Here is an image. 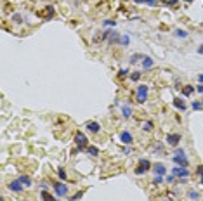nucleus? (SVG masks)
<instances>
[{
    "mask_svg": "<svg viewBox=\"0 0 203 201\" xmlns=\"http://www.w3.org/2000/svg\"><path fill=\"white\" fill-rule=\"evenodd\" d=\"M148 170H151V163L148 161V160H139L137 168H136V173L137 175H142V173H146Z\"/></svg>",
    "mask_w": 203,
    "mask_h": 201,
    "instance_id": "f03ea898",
    "label": "nucleus"
},
{
    "mask_svg": "<svg viewBox=\"0 0 203 201\" xmlns=\"http://www.w3.org/2000/svg\"><path fill=\"white\" fill-rule=\"evenodd\" d=\"M198 52H200V54H203V45H200V47H198Z\"/></svg>",
    "mask_w": 203,
    "mask_h": 201,
    "instance_id": "4c0bfd02",
    "label": "nucleus"
},
{
    "mask_svg": "<svg viewBox=\"0 0 203 201\" xmlns=\"http://www.w3.org/2000/svg\"><path fill=\"white\" fill-rule=\"evenodd\" d=\"M174 106H175V108H179L181 111L186 109V104L182 102V99H174Z\"/></svg>",
    "mask_w": 203,
    "mask_h": 201,
    "instance_id": "a211bd4d",
    "label": "nucleus"
},
{
    "mask_svg": "<svg viewBox=\"0 0 203 201\" xmlns=\"http://www.w3.org/2000/svg\"><path fill=\"white\" fill-rule=\"evenodd\" d=\"M58 175H59V177H61V179H63V180L66 179V172L63 170V168H59V170H58Z\"/></svg>",
    "mask_w": 203,
    "mask_h": 201,
    "instance_id": "c756f323",
    "label": "nucleus"
},
{
    "mask_svg": "<svg viewBox=\"0 0 203 201\" xmlns=\"http://www.w3.org/2000/svg\"><path fill=\"white\" fill-rule=\"evenodd\" d=\"M82 196H84V192H76L75 196H73V198H70V199H71V201H75V199H80Z\"/></svg>",
    "mask_w": 203,
    "mask_h": 201,
    "instance_id": "7c9ffc66",
    "label": "nucleus"
},
{
    "mask_svg": "<svg viewBox=\"0 0 203 201\" xmlns=\"http://www.w3.org/2000/svg\"><path fill=\"white\" fill-rule=\"evenodd\" d=\"M122 114H123V118H130V116H132V108L125 104L123 108H122Z\"/></svg>",
    "mask_w": 203,
    "mask_h": 201,
    "instance_id": "2eb2a0df",
    "label": "nucleus"
},
{
    "mask_svg": "<svg viewBox=\"0 0 203 201\" xmlns=\"http://www.w3.org/2000/svg\"><path fill=\"white\" fill-rule=\"evenodd\" d=\"M142 130H144V132H151V130H153V123H151V122H146L144 125H142Z\"/></svg>",
    "mask_w": 203,
    "mask_h": 201,
    "instance_id": "5701e85b",
    "label": "nucleus"
},
{
    "mask_svg": "<svg viewBox=\"0 0 203 201\" xmlns=\"http://www.w3.org/2000/svg\"><path fill=\"white\" fill-rule=\"evenodd\" d=\"M120 42H122L123 45H127V44H128V36H122V38H120Z\"/></svg>",
    "mask_w": 203,
    "mask_h": 201,
    "instance_id": "72a5a7b5",
    "label": "nucleus"
},
{
    "mask_svg": "<svg viewBox=\"0 0 203 201\" xmlns=\"http://www.w3.org/2000/svg\"><path fill=\"white\" fill-rule=\"evenodd\" d=\"M102 36H104L108 42H110V45L120 42V36H118V33H116V31H104V35H102Z\"/></svg>",
    "mask_w": 203,
    "mask_h": 201,
    "instance_id": "39448f33",
    "label": "nucleus"
},
{
    "mask_svg": "<svg viewBox=\"0 0 203 201\" xmlns=\"http://www.w3.org/2000/svg\"><path fill=\"white\" fill-rule=\"evenodd\" d=\"M115 21H104V26H115Z\"/></svg>",
    "mask_w": 203,
    "mask_h": 201,
    "instance_id": "f704fd0d",
    "label": "nucleus"
},
{
    "mask_svg": "<svg viewBox=\"0 0 203 201\" xmlns=\"http://www.w3.org/2000/svg\"><path fill=\"white\" fill-rule=\"evenodd\" d=\"M85 128H87L89 132H92V134H97V132L101 130V125L97 122H89L87 125H85Z\"/></svg>",
    "mask_w": 203,
    "mask_h": 201,
    "instance_id": "9d476101",
    "label": "nucleus"
},
{
    "mask_svg": "<svg viewBox=\"0 0 203 201\" xmlns=\"http://www.w3.org/2000/svg\"><path fill=\"white\" fill-rule=\"evenodd\" d=\"M167 142H168L170 146H174V148H175V146L181 142V134H168V135H167Z\"/></svg>",
    "mask_w": 203,
    "mask_h": 201,
    "instance_id": "1a4fd4ad",
    "label": "nucleus"
},
{
    "mask_svg": "<svg viewBox=\"0 0 203 201\" xmlns=\"http://www.w3.org/2000/svg\"><path fill=\"white\" fill-rule=\"evenodd\" d=\"M196 173L201 175V180H200V184L203 186V166H198V168H196Z\"/></svg>",
    "mask_w": 203,
    "mask_h": 201,
    "instance_id": "c85d7f7f",
    "label": "nucleus"
},
{
    "mask_svg": "<svg viewBox=\"0 0 203 201\" xmlns=\"http://www.w3.org/2000/svg\"><path fill=\"white\" fill-rule=\"evenodd\" d=\"M120 139H122V142H123V144H130V142H132V135H130L128 132H122Z\"/></svg>",
    "mask_w": 203,
    "mask_h": 201,
    "instance_id": "4468645a",
    "label": "nucleus"
},
{
    "mask_svg": "<svg viewBox=\"0 0 203 201\" xmlns=\"http://www.w3.org/2000/svg\"><path fill=\"white\" fill-rule=\"evenodd\" d=\"M193 109H203V101L201 102H193Z\"/></svg>",
    "mask_w": 203,
    "mask_h": 201,
    "instance_id": "cd10ccee",
    "label": "nucleus"
},
{
    "mask_svg": "<svg viewBox=\"0 0 203 201\" xmlns=\"http://www.w3.org/2000/svg\"><path fill=\"white\" fill-rule=\"evenodd\" d=\"M148 90H149V88H148V85H139V87H137V102H146V101H148Z\"/></svg>",
    "mask_w": 203,
    "mask_h": 201,
    "instance_id": "f257e3e1",
    "label": "nucleus"
},
{
    "mask_svg": "<svg viewBox=\"0 0 203 201\" xmlns=\"http://www.w3.org/2000/svg\"><path fill=\"white\" fill-rule=\"evenodd\" d=\"M40 196H42V199H44V201H58L56 198H52V196H50V194H49V192L45 191V189L42 191V194H40Z\"/></svg>",
    "mask_w": 203,
    "mask_h": 201,
    "instance_id": "f3484780",
    "label": "nucleus"
},
{
    "mask_svg": "<svg viewBox=\"0 0 203 201\" xmlns=\"http://www.w3.org/2000/svg\"><path fill=\"white\" fill-rule=\"evenodd\" d=\"M40 14V18H44V19H52L54 18V14H56V11H54V7L52 5H47L42 12H38Z\"/></svg>",
    "mask_w": 203,
    "mask_h": 201,
    "instance_id": "0eeeda50",
    "label": "nucleus"
},
{
    "mask_svg": "<svg viewBox=\"0 0 203 201\" xmlns=\"http://www.w3.org/2000/svg\"><path fill=\"white\" fill-rule=\"evenodd\" d=\"M141 59H144L142 54H134V56L130 57V64H134V62H137V61H141Z\"/></svg>",
    "mask_w": 203,
    "mask_h": 201,
    "instance_id": "412c9836",
    "label": "nucleus"
},
{
    "mask_svg": "<svg viewBox=\"0 0 203 201\" xmlns=\"http://www.w3.org/2000/svg\"><path fill=\"white\" fill-rule=\"evenodd\" d=\"M153 172H155L156 175H165L167 168H165L163 163H155V165H153Z\"/></svg>",
    "mask_w": 203,
    "mask_h": 201,
    "instance_id": "9b49d317",
    "label": "nucleus"
},
{
    "mask_svg": "<svg viewBox=\"0 0 203 201\" xmlns=\"http://www.w3.org/2000/svg\"><path fill=\"white\" fill-rule=\"evenodd\" d=\"M193 92H194V87H193V85H186V87L182 88V94H184L186 97H189Z\"/></svg>",
    "mask_w": 203,
    "mask_h": 201,
    "instance_id": "dca6fc26",
    "label": "nucleus"
},
{
    "mask_svg": "<svg viewBox=\"0 0 203 201\" xmlns=\"http://www.w3.org/2000/svg\"><path fill=\"white\" fill-rule=\"evenodd\" d=\"M177 4H179V0H167V2H165L167 7H175Z\"/></svg>",
    "mask_w": 203,
    "mask_h": 201,
    "instance_id": "b1692460",
    "label": "nucleus"
},
{
    "mask_svg": "<svg viewBox=\"0 0 203 201\" xmlns=\"http://www.w3.org/2000/svg\"><path fill=\"white\" fill-rule=\"evenodd\" d=\"M162 180H163V179H162V175H158V177H156V179H155V184H160V182H162Z\"/></svg>",
    "mask_w": 203,
    "mask_h": 201,
    "instance_id": "c9c22d12",
    "label": "nucleus"
},
{
    "mask_svg": "<svg viewBox=\"0 0 203 201\" xmlns=\"http://www.w3.org/2000/svg\"><path fill=\"white\" fill-rule=\"evenodd\" d=\"M186 2H193V0H186Z\"/></svg>",
    "mask_w": 203,
    "mask_h": 201,
    "instance_id": "ea45409f",
    "label": "nucleus"
},
{
    "mask_svg": "<svg viewBox=\"0 0 203 201\" xmlns=\"http://www.w3.org/2000/svg\"><path fill=\"white\" fill-rule=\"evenodd\" d=\"M9 189L11 191H16V192H21L23 191V186H21V180H12V182L9 184Z\"/></svg>",
    "mask_w": 203,
    "mask_h": 201,
    "instance_id": "f8f14e48",
    "label": "nucleus"
},
{
    "mask_svg": "<svg viewBox=\"0 0 203 201\" xmlns=\"http://www.w3.org/2000/svg\"><path fill=\"white\" fill-rule=\"evenodd\" d=\"M196 90H198L200 94H203V83H200V85H198V88H196Z\"/></svg>",
    "mask_w": 203,
    "mask_h": 201,
    "instance_id": "e433bc0d",
    "label": "nucleus"
},
{
    "mask_svg": "<svg viewBox=\"0 0 203 201\" xmlns=\"http://www.w3.org/2000/svg\"><path fill=\"white\" fill-rule=\"evenodd\" d=\"M19 180H21V184H24V186H31V179L30 177H26V175L19 177Z\"/></svg>",
    "mask_w": 203,
    "mask_h": 201,
    "instance_id": "4be33fe9",
    "label": "nucleus"
},
{
    "mask_svg": "<svg viewBox=\"0 0 203 201\" xmlns=\"http://www.w3.org/2000/svg\"><path fill=\"white\" fill-rule=\"evenodd\" d=\"M130 78H132L134 82H137V80L141 78V73H139V71H136V73H132V75H130Z\"/></svg>",
    "mask_w": 203,
    "mask_h": 201,
    "instance_id": "bb28decb",
    "label": "nucleus"
},
{
    "mask_svg": "<svg viewBox=\"0 0 203 201\" xmlns=\"http://www.w3.org/2000/svg\"><path fill=\"white\" fill-rule=\"evenodd\" d=\"M175 35H177V36H181V38H186V36H188V33H186L184 30H177V31H175Z\"/></svg>",
    "mask_w": 203,
    "mask_h": 201,
    "instance_id": "a878e982",
    "label": "nucleus"
},
{
    "mask_svg": "<svg viewBox=\"0 0 203 201\" xmlns=\"http://www.w3.org/2000/svg\"><path fill=\"white\" fill-rule=\"evenodd\" d=\"M188 196H189L191 199H198V196H200V194H198L196 191H189V192H188Z\"/></svg>",
    "mask_w": 203,
    "mask_h": 201,
    "instance_id": "393cba45",
    "label": "nucleus"
},
{
    "mask_svg": "<svg viewBox=\"0 0 203 201\" xmlns=\"http://www.w3.org/2000/svg\"><path fill=\"white\" fill-rule=\"evenodd\" d=\"M136 4H146V5H158L156 4V0H136Z\"/></svg>",
    "mask_w": 203,
    "mask_h": 201,
    "instance_id": "aec40b11",
    "label": "nucleus"
},
{
    "mask_svg": "<svg viewBox=\"0 0 203 201\" xmlns=\"http://www.w3.org/2000/svg\"><path fill=\"white\" fill-rule=\"evenodd\" d=\"M165 201H172V199H165Z\"/></svg>",
    "mask_w": 203,
    "mask_h": 201,
    "instance_id": "a19ab883",
    "label": "nucleus"
},
{
    "mask_svg": "<svg viewBox=\"0 0 203 201\" xmlns=\"http://www.w3.org/2000/svg\"><path fill=\"white\" fill-rule=\"evenodd\" d=\"M75 144L78 146V149L89 148V146H87V137H85V134H82V132H76V134H75Z\"/></svg>",
    "mask_w": 203,
    "mask_h": 201,
    "instance_id": "7ed1b4c3",
    "label": "nucleus"
},
{
    "mask_svg": "<svg viewBox=\"0 0 203 201\" xmlns=\"http://www.w3.org/2000/svg\"><path fill=\"white\" fill-rule=\"evenodd\" d=\"M172 173L175 175V177H181V179L189 177V170H186V166H175L172 170Z\"/></svg>",
    "mask_w": 203,
    "mask_h": 201,
    "instance_id": "423d86ee",
    "label": "nucleus"
},
{
    "mask_svg": "<svg viewBox=\"0 0 203 201\" xmlns=\"http://www.w3.org/2000/svg\"><path fill=\"white\" fill-rule=\"evenodd\" d=\"M153 64H155V62H153V59L144 56V59H142V68H144V70H149V68H153Z\"/></svg>",
    "mask_w": 203,
    "mask_h": 201,
    "instance_id": "ddd939ff",
    "label": "nucleus"
},
{
    "mask_svg": "<svg viewBox=\"0 0 203 201\" xmlns=\"http://www.w3.org/2000/svg\"><path fill=\"white\" fill-rule=\"evenodd\" d=\"M127 73H128V71H127V70H120V73H118V76H120V78H125V76H127Z\"/></svg>",
    "mask_w": 203,
    "mask_h": 201,
    "instance_id": "473e14b6",
    "label": "nucleus"
},
{
    "mask_svg": "<svg viewBox=\"0 0 203 201\" xmlns=\"http://www.w3.org/2000/svg\"><path fill=\"white\" fill-rule=\"evenodd\" d=\"M12 19H14L16 23H21V21H23V19H21V14H14V16H12Z\"/></svg>",
    "mask_w": 203,
    "mask_h": 201,
    "instance_id": "2f4dec72",
    "label": "nucleus"
},
{
    "mask_svg": "<svg viewBox=\"0 0 203 201\" xmlns=\"http://www.w3.org/2000/svg\"><path fill=\"white\" fill-rule=\"evenodd\" d=\"M54 191L58 192V196H64V194L68 192V184L56 182V184H54Z\"/></svg>",
    "mask_w": 203,
    "mask_h": 201,
    "instance_id": "6e6552de",
    "label": "nucleus"
},
{
    "mask_svg": "<svg viewBox=\"0 0 203 201\" xmlns=\"http://www.w3.org/2000/svg\"><path fill=\"white\" fill-rule=\"evenodd\" d=\"M174 161H175L179 166H188V160L184 158V151H182V149H179V151L175 153V156H174Z\"/></svg>",
    "mask_w": 203,
    "mask_h": 201,
    "instance_id": "20e7f679",
    "label": "nucleus"
},
{
    "mask_svg": "<svg viewBox=\"0 0 203 201\" xmlns=\"http://www.w3.org/2000/svg\"><path fill=\"white\" fill-rule=\"evenodd\" d=\"M87 153L90 154V156H97V154H99V149H97L96 146H89V148H87Z\"/></svg>",
    "mask_w": 203,
    "mask_h": 201,
    "instance_id": "6ab92c4d",
    "label": "nucleus"
},
{
    "mask_svg": "<svg viewBox=\"0 0 203 201\" xmlns=\"http://www.w3.org/2000/svg\"><path fill=\"white\" fill-rule=\"evenodd\" d=\"M198 80H200V82L203 83V75H200V76H198Z\"/></svg>",
    "mask_w": 203,
    "mask_h": 201,
    "instance_id": "58836bf2",
    "label": "nucleus"
}]
</instances>
